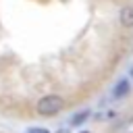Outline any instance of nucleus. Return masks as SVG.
I'll list each match as a JSON object with an SVG mask.
<instances>
[{
	"instance_id": "f257e3e1",
	"label": "nucleus",
	"mask_w": 133,
	"mask_h": 133,
	"mask_svg": "<svg viewBox=\"0 0 133 133\" xmlns=\"http://www.w3.org/2000/svg\"><path fill=\"white\" fill-rule=\"evenodd\" d=\"M62 106H64V102H62V98L60 96H56V94H48V96H42L39 100H37V112L42 114V116H52V114H58L60 110H62Z\"/></svg>"
},
{
	"instance_id": "f03ea898",
	"label": "nucleus",
	"mask_w": 133,
	"mask_h": 133,
	"mask_svg": "<svg viewBox=\"0 0 133 133\" xmlns=\"http://www.w3.org/2000/svg\"><path fill=\"white\" fill-rule=\"evenodd\" d=\"M118 21L125 29H131L133 27V6L131 4H125L121 10H118Z\"/></svg>"
},
{
	"instance_id": "7ed1b4c3",
	"label": "nucleus",
	"mask_w": 133,
	"mask_h": 133,
	"mask_svg": "<svg viewBox=\"0 0 133 133\" xmlns=\"http://www.w3.org/2000/svg\"><path fill=\"white\" fill-rule=\"evenodd\" d=\"M131 91V83L127 81V79H121L118 83H114V87H112V98H116V100H121V98H125L127 94Z\"/></svg>"
},
{
	"instance_id": "20e7f679",
	"label": "nucleus",
	"mask_w": 133,
	"mask_h": 133,
	"mask_svg": "<svg viewBox=\"0 0 133 133\" xmlns=\"http://www.w3.org/2000/svg\"><path fill=\"white\" fill-rule=\"evenodd\" d=\"M89 110H81V112H77V114H73V118H71V125L73 127H79V125H83L87 118H89Z\"/></svg>"
},
{
	"instance_id": "39448f33",
	"label": "nucleus",
	"mask_w": 133,
	"mask_h": 133,
	"mask_svg": "<svg viewBox=\"0 0 133 133\" xmlns=\"http://www.w3.org/2000/svg\"><path fill=\"white\" fill-rule=\"evenodd\" d=\"M27 133H50V131L48 129H42V127H31Z\"/></svg>"
},
{
	"instance_id": "423d86ee",
	"label": "nucleus",
	"mask_w": 133,
	"mask_h": 133,
	"mask_svg": "<svg viewBox=\"0 0 133 133\" xmlns=\"http://www.w3.org/2000/svg\"><path fill=\"white\" fill-rule=\"evenodd\" d=\"M58 133H69V131H66V129H60V131H58Z\"/></svg>"
}]
</instances>
